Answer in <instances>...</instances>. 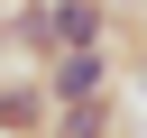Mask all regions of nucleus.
I'll use <instances>...</instances> for the list:
<instances>
[{
	"label": "nucleus",
	"mask_w": 147,
	"mask_h": 138,
	"mask_svg": "<svg viewBox=\"0 0 147 138\" xmlns=\"http://www.w3.org/2000/svg\"><path fill=\"white\" fill-rule=\"evenodd\" d=\"M37 74H46V101H101L119 83V46H74V55L37 64Z\"/></svg>",
	"instance_id": "obj_1"
},
{
	"label": "nucleus",
	"mask_w": 147,
	"mask_h": 138,
	"mask_svg": "<svg viewBox=\"0 0 147 138\" xmlns=\"http://www.w3.org/2000/svg\"><path fill=\"white\" fill-rule=\"evenodd\" d=\"M55 101H46V74H0V138H46Z\"/></svg>",
	"instance_id": "obj_2"
},
{
	"label": "nucleus",
	"mask_w": 147,
	"mask_h": 138,
	"mask_svg": "<svg viewBox=\"0 0 147 138\" xmlns=\"http://www.w3.org/2000/svg\"><path fill=\"white\" fill-rule=\"evenodd\" d=\"M46 138H119V92H101V101H55Z\"/></svg>",
	"instance_id": "obj_3"
},
{
	"label": "nucleus",
	"mask_w": 147,
	"mask_h": 138,
	"mask_svg": "<svg viewBox=\"0 0 147 138\" xmlns=\"http://www.w3.org/2000/svg\"><path fill=\"white\" fill-rule=\"evenodd\" d=\"M110 9H119V18H147V0H110Z\"/></svg>",
	"instance_id": "obj_4"
},
{
	"label": "nucleus",
	"mask_w": 147,
	"mask_h": 138,
	"mask_svg": "<svg viewBox=\"0 0 147 138\" xmlns=\"http://www.w3.org/2000/svg\"><path fill=\"white\" fill-rule=\"evenodd\" d=\"M0 46H9V9H0Z\"/></svg>",
	"instance_id": "obj_5"
}]
</instances>
